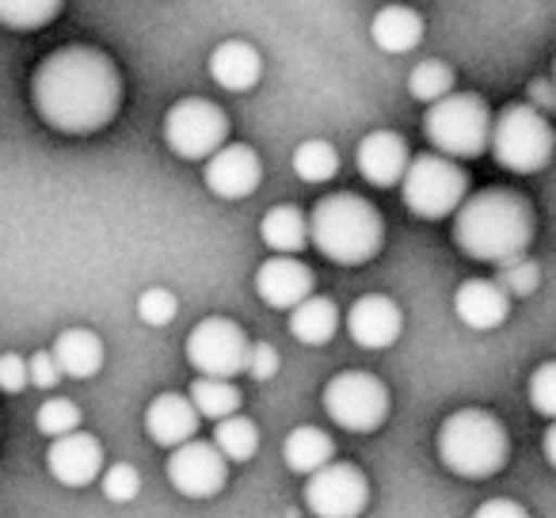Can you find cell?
I'll use <instances>...</instances> for the list:
<instances>
[{
	"mask_svg": "<svg viewBox=\"0 0 556 518\" xmlns=\"http://www.w3.org/2000/svg\"><path fill=\"white\" fill-rule=\"evenodd\" d=\"M35 424H39V431L47 434V439H58V434L77 431L80 408L73 401H65V396H50V401L39 408V416H35Z\"/></svg>",
	"mask_w": 556,
	"mask_h": 518,
	"instance_id": "obj_31",
	"label": "cell"
},
{
	"mask_svg": "<svg viewBox=\"0 0 556 518\" xmlns=\"http://www.w3.org/2000/svg\"><path fill=\"white\" fill-rule=\"evenodd\" d=\"M404 206L424 222H442L450 217L469 194V176L462 172V164L454 156L442 153H419L408 161L401 179Z\"/></svg>",
	"mask_w": 556,
	"mask_h": 518,
	"instance_id": "obj_7",
	"label": "cell"
},
{
	"mask_svg": "<svg viewBox=\"0 0 556 518\" xmlns=\"http://www.w3.org/2000/svg\"><path fill=\"white\" fill-rule=\"evenodd\" d=\"M202 179H206V191L217 194V199H248L260 187L263 164L252 146H229L225 141L214 156H206Z\"/></svg>",
	"mask_w": 556,
	"mask_h": 518,
	"instance_id": "obj_14",
	"label": "cell"
},
{
	"mask_svg": "<svg viewBox=\"0 0 556 518\" xmlns=\"http://www.w3.org/2000/svg\"><path fill=\"white\" fill-rule=\"evenodd\" d=\"M210 442L222 450L229 465H244V462H252L255 450H260V431H255V424L248 416L232 412V416L217 419V424H214V439H210Z\"/></svg>",
	"mask_w": 556,
	"mask_h": 518,
	"instance_id": "obj_26",
	"label": "cell"
},
{
	"mask_svg": "<svg viewBox=\"0 0 556 518\" xmlns=\"http://www.w3.org/2000/svg\"><path fill=\"white\" fill-rule=\"evenodd\" d=\"M495 282H500L510 298H530L533 290L541 287V271H538V264H533V260L515 255V260L500 264V279H495Z\"/></svg>",
	"mask_w": 556,
	"mask_h": 518,
	"instance_id": "obj_32",
	"label": "cell"
},
{
	"mask_svg": "<svg viewBox=\"0 0 556 518\" xmlns=\"http://www.w3.org/2000/svg\"><path fill=\"white\" fill-rule=\"evenodd\" d=\"M260 237L275 255L305 252V244H309V214L298 210V206H290V202H282V206H275V210L263 214Z\"/></svg>",
	"mask_w": 556,
	"mask_h": 518,
	"instance_id": "obj_24",
	"label": "cell"
},
{
	"mask_svg": "<svg viewBox=\"0 0 556 518\" xmlns=\"http://www.w3.org/2000/svg\"><path fill=\"white\" fill-rule=\"evenodd\" d=\"M454 313L472 332H492L510 317V294L495 279H465L454 294Z\"/></svg>",
	"mask_w": 556,
	"mask_h": 518,
	"instance_id": "obj_18",
	"label": "cell"
},
{
	"mask_svg": "<svg viewBox=\"0 0 556 518\" xmlns=\"http://www.w3.org/2000/svg\"><path fill=\"white\" fill-rule=\"evenodd\" d=\"M199 419L202 416L194 412L191 396L161 393V396H153V404L146 408V431L156 446L172 450V446H179V442L199 434Z\"/></svg>",
	"mask_w": 556,
	"mask_h": 518,
	"instance_id": "obj_19",
	"label": "cell"
},
{
	"mask_svg": "<svg viewBox=\"0 0 556 518\" xmlns=\"http://www.w3.org/2000/svg\"><path fill=\"white\" fill-rule=\"evenodd\" d=\"M100 477H103V495H108L111 503H130V500H138V492H141V472L134 469V465L115 462L111 469H103Z\"/></svg>",
	"mask_w": 556,
	"mask_h": 518,
	"instance_id": "obj_34",
	"label": "cell"
},
{
	"mask_svg": "<svg viewBox=\"0 0 556 518\" xmlns=\"http://www.w3.org/2000/svg\"><path fill=\"white\" fill-rule=\"evenodd\" d=\"M370 39L378 42V50L386 54H412V50L424 42V16L404 4H389L374 16Z\"/></svg>",
	"mask_w": 556,
	"mask_h": 518,
	"instance_id": "obj_23",
	"label": "cell"
},
{
	"mask_svg": "<svg viewBox=\"0 0 556 518\" xmlns=\"http://www.w3.org/2000/svg\"><path fill=\"white\" fill-rule=\"evenodd\" d=\"M336 457V442L328 439V431L320 427H294L282 442V462L294 472H317L320 465H328Z\"/></svg>",
	"mask_w": 556,
	"mask_h": 518,
	"instance_id": "obj_25",
	"label": "cell"
},
{
	"mask_svg": "<svg viewBox=\"0 0 556 518\" xmlns=\"http://www.w3.org/2000/svg\"><path fill=\"white\" fill-rule=\"evenodd\" d=\"M168 480L179 495L187 500H214L229 480V462L214 442H202L199 434L179 446H172L168 454Z\"/></svg>",
	"mask_w": 556,
	"mask_h": 518,
	"instance_id": "obj_12",
	"label": "cell"
},
{
	"mask_svg": "<svg viewBox=\"0 0 556 518\" xmlns=\"http://www.w3.org/2000/svg\"><path fill=\"white\" fill-rule=\"evenodd\" d=\"M472 518H530V515H526V507L515 500H488L472 510Z\"/></svg>",
	"mask_w": 556,
	"mask_h": 518,
	"instance_id": "obj_39",
	"label": "cell"
},
{
	"mask_svg": "<svg viewBox=\"0 0 556 518\" xmlns=\"http://www.w3.org/2000/svg\"><path fill=\"white\" fill-rule=\"evenodd\" d=\"M325 412L351 434H370L389 419V389L366 370H343L325 386Z\"/></svg>",
	"mask_w": 556,
	"mask_h": 518,
	"instance_id": "obj_8",
	"label": "cell"
},
{
	"mask_svg": "<svg viewBox=\"0 0 556 518\" xmlns=\"http://www.w3.org/2000/svg\"><path fill=\"white\" fill-rule=\"evenodd\" d=\"M355 164L363 172V179L378 191H389L404 179V168H408V146L396 130H374L358 141Z\"/></svg>",
	"mask_w": 556,
	"mask_h": 518,
	"instance_id": "obj_17",
	"label": "cell"
},
{
	"mask_svg": "<svg viewBox=\"0 0 556 518\" xmlns=\"http://www.w3.org/2000/svg\"><path fill=\"white\" fill-rule=\"evenodd\" d=\"M27 378L39 389H54L58 381H62V366H58L54 351H35V355L27 358Z\"/></svg>",
	"mask_w": 556,
	"mask_h": 518,
	"instance_id": "obj_38",
	"label": "cell"
},
{
	"mask_svg": "<svg viewBox=\"0 0 556 518\" xmlns=\"http://www.w3.org/2000/svg\"><path fill=\"white\" fill-rule=\"evenodd\" d=\"M31 386V378H27V358L16 355V351H9V355H0V393H24V389Z\"/></svg>",
	"mask_w": 556,
	"mask_h": 518,
	"instance_id": "obj_37",
	"label": "cell"
},
{
	"mask_svg": "<svg viewBox=\"0 0 556 518\" xmlns=\"http://www.w3.org/2000/svg\"><path fill=\"white\" fill-rule=\"evenodd\" d=\"M244 374L252 381H270L278 374V351L275 343H252L248 348V363H244Z\"/></svg>",
	"mask_w": 556,
	"mask_h": 518,
	"instance_id": "obj_36",
	"label": "cell"
},
{
	"mask_svg": "<svg viewBox=\"0 0 556 518\" xmlns=\"http://www.w3.org/2000/svg\"><path fill=\"white\" fill-rule=\"evenodd\" d=\"M176 313H179L176 294H172V290H164V287H149L146 294L138 298V317L146 320L149 328L172 325V320H176Z\"/></svg>",
	"mask_w": 556,
	"mask_h": 518,
	"instance_id": "obj_33",
	"label": "cell"
},
{
	"mask_svg": "<svg viewBox=\"0 0 556 518\" xmlns=\"http://www.w3.org/2000/svg\"><path fill=\"white\" fill-rule=\"evenodd\" d=\"M439 462L462 480H488L507 465L510 434L492 412L462 408L442 419L439 427Z\"/></svg>",
	"mask_w": 556,
	"mask_h": 518,
	"instance_id": "obj_4",
	"label": "cell"
},
{
	"mask_svg": "<svg viewBox=\"0 0 556 518\" xmlns=\"http://www.w3.org/2000/svg\"><path fill=\"white\" fill-rule=\"evenodd\" d=\"M47 469L58 484L65 488H88L100 480L103 472V446L96 434L88 431H70V434H58L47 450Z\"/></svg>",
	"mask_w": 556,
	"mask_h": 518,
	"instance_id": "obj_13",
	"label": "cell"
},
{
	"mask_svg": "<svg viewBox=\"0 0 556 518\" xmlns=\"http://www.w3.org/2000/svg\"><path fill=\"white\" fill-rule=\"evenodd\" d=\"M248 348L252 340L244 336V328L229 317H206L191 328L187 336V363L202 374V378H237L244 374Z\"/></svg>",
	"mask_w": 556,
	"mask_h": 518,
	"instance_id": "obj_10",
	"label": "cell"
},
{
	"mask_svg": "<svg viewBox=\"0 0 556 518\" xmlns=\"http://www.w3.org/2000/svg\"><path fill=\"white\" fill-rule=\"evenodd\" d=\"M454 70H450L446 62H439V58H431V62H419L416 70L408 73V92L412 100L419 103H434L442 100V96L454 92Z\"/></svg>",
	"mask_w": 556,
	"mask_h": 518,
	"instance_id": "obj_30",
	"label": "cell"
},
{
	"mask_svg": "<svg viewBox=\"0 0 556 518\" xmlns=\"http://www.w3.org/2000/svg\"><path fill=\"white\" fill-rule=\"evenodd\" d=\"M533 240V210L510 187H484L465 194L454 210V244L480 264H507L526 255Z\"/></svg>",
	"mask_w": 556,
	"mask_h": 518,
	"instance_id": "obj_2",
	"label": "cell"
},
{
	"mask_svg": "<svg viewBox=\"0 0 556 518\" xmlns=\"http://www.w3.org/2000/svg\"><path fill=\"white\" fill-rule=\"evenodd\" d=\"M191 404H194V412H199L202 419H225V416H232V412H240V404H244V396H240V389L232 386L229 378H202L199 374V381H191Z\"/></svg>",
	"mask_w": 556,
	"mask_h": 518,
	"instance_id": "obj_27",
	"label": "cell"
},
{
	"mask_svg": "<svg viewBox=\"0 0 556 518\" xmlns=\"http://www.w3.org/2000/svg\"><path fill=\"white\" fill-rule=\"evenodd\" d=\"M31 103L58 134L85 138L115 123L123 108V77L96 47H62L31 73Z\"/></svg>",
	"mask_w": 556,
	"mask_h": 518,
	"instance_id": "obj_1",
	"label": "cell"
},
{
	"mask_svg": "<svg viewBox=\"0 0 556 518\" xmlns=\"http://www.w3.org/2000/svg\"><path fill=\"white\" fill-rule=\"evenodd\" d=\"M541 446H545V457H548V465H553V469H556V419H553V424H548V431H545V442H541Z\"/></svg>",
	"mask_w": 556,
	"mask_h": 518,
	"instance_id": "obj_40",
	"label": "cell"
},
{
	"mask_svg": "<svg viewBox=\"0 0 556 518\" xmlns=\"http://www.w3.org/2000/svg\"><path fill=\"white\" fill-rule=\"evenodd\" d=\"M553 80H556V65H553Z\"/></svg>",
	"mask_w": 556,
	"mask_h": 518,
	"instance_id": "obj_41",
	"label": "cell"
},
{
	"mask_svg": "<svg viewBox=\"0 0 556 518\" xmlns=\"http://www.w3.org/2000/svg\"><path fill=\"white\" fill-rule=\"evenodd\" d=\"M348 332L358 348L366 351H386L401 340L404 332V313L393 298L386 294H366L348 309Z\"/></svg>",
	"mask_w": 556,
	"mask_h": 518,
	"instance_id": "obj_15",
	"label": "cell"
},
{
	"mask_svg": "<svg viewBox=\"0 0 556 518\" xmlns=\"http://www.w3.org/2000/svg\"><path fill=\"white\" fill-rule=\"evenodd\" d=\"M500 168L530 176L548 168L556 153V130L533 103H510L492 118V141H488Z\"/></svg>",
	"mask_w": 556,
	"mask_h": 518,
	"instance_id": "obj_6",
	"label": "cell"
},
{
	"mask_svg": "<svg viewBox=\"0 0 556 518\" xmlns=\"http://www.w3.org/2000/svg\"><path fill=\"white\" fill-rule=\"evenodd\" d=\"M294 172L305 184H328V179L340 172V153H336L328 141L309 138L294 149Z\"/></svg>",
	"mask_w": 556,
	"mask_h": 518,
	"instance_id": "obj_29",
	"label": "cell"
},
{
	"mask_svg": "<svg viewBox=\"0 0 556 518\" xmlns=\"http://www.w3.org/2000/svg\"><path fill=\"white\" fill-rule=\"evenodd\" d=\"M65 0H0V24L9 31H39L62 16Z\"/></svg>",
	"mask_w": 556,
	"mask_h": 518,
	"instance_id": "obj_28",
	"label": "cell"
},
{
	"mask_svg": "<svg viewBox=\"0 0 556 518\" xmlns=\"http://www.w3.org/2000/svg\"><path fill=\"white\" fill-rule=\"evenodd\" d=\"M290 332H294L298 343L305 348H325L332 343V336L340 332V305L332 298L309 294L305 302H298L290 309Z\"/></svg>",
	"mask_w": 556,
	"mask_h": 518,
	"instance_id": "obj_22",
	"label": "cell"
},
{
	"mask_svg": "<svg viewBox=\"0 0 556 518\" xmlns=\"http://www.w3.org/2000/svg\"><path fill=\"white\" fill-rule=\"evenodd\" d=\"M309 244L340 267H363L386 244V222L363 194L336 191L309 214Z\"/></svg>",
	"mask_w": 556,
	"mask_h": 518,
	"instance_id": "obj_3",
	"label": "cell"
},
{
	"mask_svg": "<svg viewBox=\"0 0 556 518\" xmlns=\"http://www.w3.org/2000/svg\"><path fill=\"white\" fill-rule=\"evenodd\" d=\"M370 503V480L358 465L328 462L305 477V507L317 518H358Z\"/></svg>",
	"mask_w": 556,
	"mask_h": 518,
	"instance_id": "obj_11",
	"label": "cell"
},
{
	"mask_svg": "<svg viewBox=\"0 0 556 518\" xmlns=\"http://www.w3.org/2000/svg\"><path fill=\"white\" fill-rule=\"evenodd\" d=\"M313 287H317L313 271L294 255H275V260L260 264V271H255V294L263 298V305L282 313L294 309L298 302H305L313 294Z\"/></svg>",
	"mask_w": 556,
	"mask_h": 518,
	"instance_id": "obj_16",
	"label": "cell"
},
{
	"mask_svg": "<svg viewBox=\"0 0 556 518\" xmlns=\"http://www.w3.org/2000/svg\"><path fill=\"white\" fill-rule=\"evenodd\" d=\"M225 141H229V118L214 100L187 96V100L172 103L164 115V146L179 161H206Z\"/></svg>",
	"mask_w": 556,
	"mask_h": 518,
	"instance_id": "obj_9",
	"label": "cell"
},
{
	"mask_svg": "<svg viewBox=\"0 0 556 518\" xmlns=\"http://www.w3.org/2000/svg\"><path fill=\"white\" fill-rule=\"evenodd\" d=\"M424 134L434 153L454 156V161H477L492 141V111L477 92H450L427 103Z\"/></svg>",
	"mask_w": 556,
	"mask_h": 518,
	"instance_id": "obj_5",
	"label": "cell"
},
{
	"mask_svg": "<svg viewBox=\"0 0 556 518\" xmlns=\"http://www.w3.org/2000/svg\"><path fill=\"white\" fill-rule=\"evenodd\" d=\"M526 393H530L533 412H541V416L556 419V363L538 366V370H533L530 389H526Z\"/></svg>",
	"mask_w": 556,
	"mask_h": 518,
	"instance_id": "obj_35",
	"label": "cell"
},
{
	"mask_svg": "<svg viewBox=\"0 0 556 518\" xmlns=\"http://www.w3.org/2000/svg\"><path fill=\"white\" fill-rule=\"evenodd\" d=\"M210 77H214L217 88L225 92H252L263 77V58L252 42L244 39H225L214 47L210 54Z\"/></svg>",
	"mask_w": 556,
	"mask_h": 518,
	"instance_id": "obj_20",
	"label": "cell"
},
{
	"mask_svg": "<svg viewBox=\"0 0 556 518\" xmlns=\"http://www.w3.org/2000/svg\"><path fill=\"white\" fill-rule=\"evenodd\" d=\"M50 351H54L58 366H62V378L88 381L103 370V340L92 328H65Z\"/></svg>",
	"mask_w": 556,
	"mask_h": 518,
	"instance_id": "obj_21",
	"label": "cell"
}]
</instances>
